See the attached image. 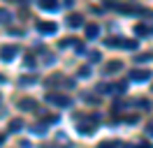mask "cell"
I'll list each match as a JSON object with an SVG mask.
<instances>
[{"label":"cell","mask_w":153,"mask_h":148,"mask_svg":"<svg viewBox=\"0 0 153 148\" xmlns=\"http://www.w3.org/2000/svg\"><path fill=\"white\" fill-rule=\"evenodd\" d=\"M151 58H153L151 53H139V56H137V63H149Z\"/></svg>","instance_id":"cell-16"},{"label":"cell","mask_w":153,"mask_h":148,"mask_svg":"<svg viewBox=\"0 0 153 148\" xmlns=\"http://www.w3.org/2000/svg\"><path fill=\"white\" fill-rule=\"evenodd\" d=\"M0 81H5V79H2V76H0Z\"/></svg>","instance_id":"cell-26"},{"label":"cell","mask_w":153,"mask_h":148,"mask_svg":"<svg viewBox=\"0 0 153 148\" xmlns=\"http://www.w3.org/2000/svg\"><path fill=\"white\" fill-rule=\"evenodd\" d=\"M130 79L137 81V83L149 81V79H151V72H149V70H132V72H130Z\"/></svg>","instance_id":"cell-2"},{"label":"cell","mask_w":153,"mask_h":148,"mask_svg":"<svg viewBox=\"0 0 153 148\" xmlns=\"http://www.w3.org/2000/svg\"><path fill=\"white\" fill-rule=\"evenodd\" d=\"M121 67H123V63H121V60H114V63H109V65L105 67V72H107V74H109V72H118Z\"/></svg>","instance_id":"cell-11"},{"label":"cell","mask_w":153,"mask_h":148,"mask_svg":"<svg viewBox=\"0 0 153 148\" xmlns=\"http://www.w3.org/2000/svg\"><path fill=\"white\" fill-rule=\"evenodd\" d=\"M146 134H149V137H153V125H149V127H146Z\"/></svg>","instance_id":"cell-22"},{"label":"cell","mask_w":153,"mask_h":148,"mask_svg":"<svg viewBox=\"0 0 153 148\" xmlns=\"http://www.w3.org/2000/svg\"><path fill=\"white\" fill-rule=\"evenodd\" d=\"M88 60H91V63H100V53H97V51H91V53H88Z\"/></svg>","instance_id":"cell-18"},{"label":"cell","mask_w":153,"mask_h":148,"mask_svg":"<svg viewBox=\"0 0 153 148\" xmlns=\"http://www.w3.org/2000/svg\"><path fill=\"white\" fill-rule=\"evenodd\" d=\"M139 148H153V146H149V144H139Z\"/></svg>","instance_id":"cell-23"},{"label":"cell","mask_w":153,"mask_h":148,"mask_svg":"<svg viewBox=\"0 0 153 148\" xmlns=\"http://www.w3.org/2000/svg\"><path fill=\"white\" fill-rule=\"evenodd\" d=\"M58 28L56 23H49V21H39L37 23V33H42V35H53Z\"/></svg>","instance_id":"cell-4"},{"label":"cell","mask_w":153,"mask_h":148,"mask_svg":"<svg viewBox=\"0 0 153 148\" xmlns=\"http://www.w3.org/2000/svg\"><path fill=\"white\" fill-rule=\"evenodd\" d=\"M118 144H111V141H105V144H100V148H116Z\"/></svg>","instance_id":"cell-19"},{"label":"cell","mask_w":153,"mask_h":148,"mask_svg":"<svg viewBox=\"0 0 153 148\" xmlns=\"http://www.w3.org/2000/svg\"><path fill=\"white\" fill-rule=\"evenodd\" d=\"M19 53V49L16 46H2L0 49V58L5 60V63H10V60H14V56Z\"/></svg>","instance_id":"cell-3"},{"label":"cell","mask_w":153,"mask_h":148,"mask_svg":"<svg viewBox=\"0 0 153 148\" xmlns=\"http://www.w3.org/2000/svg\"><path fill=\"white\" fill-rule=\"evenodd\" d=\"M19 148H30V141H21V144H19Z\"/></svg>","instance_id":"cell-21"},{"label":"cell","mask_w":153,"mask_h":148,"mask_svg":"<svg viewBox=\"0 0 153 148\" xmlns=\"http://www.w3.org/2000/svg\"><path fill=\"white\" fill-rule=\"evenodd\" d=\"M10 2H26V0H10Z\"/></svg>","instance_id":"cell-25"},{"label":"cell","mask_w":153,"mask_h":148,"mask_svg":"<svg viewBox=\"0 0 153 148\" xmlns=\"http://www.w3.org/2000/svg\"><path fill=\"white\" fill-rule=\"evenodd\" d=\"M47 102L56 104V107H63V109L72 107V97H67V95H63V92H47Z\"/></svg>","instance_id":"cell-1"},{"label":"cell","mask_w":153,"mask_h":148,"mask_svg":"<svg viewBox=\"0 0 153 148\" xmlns=\"http://www.w3.org/2000/svg\"><path fill=\"white\" fill-rule=\"evenodd\" d=\"M79 76H81V79H88V76H91V67H88V65H84V67H79Z\"/></svg>","instance_id":"cell-14"},{"label":"cell","mask_w":153,"mask_h":148,"mask_svg":"<svg viewBox=\"0 0 153 148\" xmlns=\"http://www.w3.org/2000/svg\"><path fill=\"white\" fill-rule=\"evenodd\" d=\"M100 35V26L97 23H88L86 26V39H95Z\"/></svg>","instance_id":"cell-6"},{"label":"cell","mask_w":153,"mask_h":148,"mask_svg":"<svg viewBox=\"0 0 153 148\" xmlns=\"http://www.w3.org/2000/svg\"><path fill=\"white\" fill-rule=\"evenodd\" d=\"M35 81V76H26V79H21V83H23V86H28V83H33Z\"/></svg>","instance_id":"cell-20"},{"label":"cell","mask_w":153,"mask_h":148,"mask_svg":"<svg viewBox=\"0 0 153 148\" xmlns=\"http://www.w3.org/2000/svg\"><path fill=\"white\" fill-rule=\"evenodd\" d=\"M0 23H2V26H10V23H12V12L0 9Z\"/></svg>","instance_id":"cell-10"},{"label":"cell","mask_w":153,"mask_h":148,"mask_svg":"<svg viewBox=\"0 0 153 148\" xmlns=\"http://www.w3.org/2000/svg\"><path fill=\"white\" fill-rule=\"evenodd\" d=\"M97 92H102V95H109V92H114V86H107V83H97Z\"/></svg>","instance_id":"cell-12"},{"label":"cell","mask_w":153,"mask_h":148,"mask_svg":"<svg viewBox=\"0 0 153 148\" xmlns=\"http://www.w3.org/2000/svg\"><path fill=\"white\" fill-rule=\"evenodd\" d=\"M21 130H23V120H21V118L10 120V132H14V134H16V132H21Z\"/></svg>","instance_id":"cell-8"},{"label":"cell","mask_w":153,"mask_h":148,"mask_svg":"<svg viewBox=\"0 0 153 148\" xmlns=\"http://www.w3.org/2000/svg\"><path fill=\"white\" fill-rule=\"evenodd\" d=\"M33 132H35V134H47V125H44V123H37V125L33 127Z\"/></svg>","instance_id":"cell-15"},{"label":"cell","mask_w":153,"mask_h":148,"mask_svg":"<svg viewBox=\"0 0 153 148\" xmlns=\"http://www.w3.org/2000/svg\"><path fill=\"white\" fill-rule=\"evenodd\" d=\"M2 144H5V137H0V146H2Z\"/></svg>","instance_id":"cell-24"},{"label":"cell","mask_w":153,"mask_h":148,"mask_svg":"<svg viewBox=\"0 0 153 148\" xmlns=\"http://www.w3.org/2000/svg\"><path fill=\"white\" fill-rule=\"evenodd\" d=\"M39 7L53 12V9H58V2H56V0H39Z\"/></svg>","instance_id":"cell-9"},{"label":"cell","mask_w":153,"mask_h":148,"mask_svg":"<svg viewBox=\"0 0 153 148\" xmlns=\"http://www.w3.org/2000/svg\"><path fill=\"white\" fill-rule=\"evenodd\" d=\"M19 109L21 111H37V102L30 100V97H23V100H19Z\"/></svg>","instance_id":"cell-5"},{"label":"cell","mask_w":153,"mask_h":148,"mask_svg":"<svg viewBox=\"0 0 153 148\" xmlns=\"http://www.w3.org/2000/svg\"><path fill=\"white\" fill-rule=\"evenodd\" d=\"M134 33H137V35H151L153 30L149 26H137V28H134Z\"/></svg>","instance_id":"cell-13"},{"label":"cell","mask_w":153,"mask_h":148,"mask_svg":"<svg viewBox=\"0 0 153 148\" xmlns=\"http://www.w3.org/2000/svg\"><path fill=\"white\" fill-rule=\"evenodd\" d=\"M67 26L70 28H79V26H84V18L79 16V14H72V16H67Z\"/></svg>","instance_id":"cell-7"},{"label":"cell","mask_w":153,"mask_h":148,"mask_svg":"<svg viewBox=\"0 0 153 148\" xmlns=\"http://www.w3.org/2000/svg\"><path fill=\"white\" fill-rule=\"evenodd\" d=\"M121 92H125V83H123V81L114 86V95H121Z\"/></svg>","instance_id":"cell-17"}]
</instances>
